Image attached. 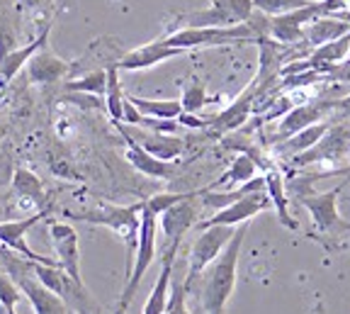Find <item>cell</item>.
<instances>
[{"instance_id":"obj_1","label":"cell","mask_w":350,"mask_h":314,"mask_svg":"<svg viewBox=\"0 0 350 314\" xmlns=\"http://www.w3.org/2000/svg\"><path fill=\"white\" fill-rule=\"evenodd\" d=\"M312 185L314 183H309L304 176L292 178L290 190L295 193L297 202L312 217L314 229L309 232V237L317 239L319 244H323L328 251H334V248H338L340 239L345 234H350V222L338 212V195L345 187V181L340 185L326 190V193H317Z\"/></svg>"},{"instance_id":"obj_2","label":"cell","mask_w":350,"mask_h":314,"mask_svg":"<svg viewBox=\"0 0 350 314\" xmlns=\"http://www.w3.org/2000/svg\"><path fill=\"white\" fill-rule=\"evenodd\" d=\"M246 222L236 226L234 237L229 239L221 254L200 273V304L204 314H224L226 302L234 295L236 273H239L241 246L246 241Z\"/></svg>"},{"instance_id":"obj_3","label":"cell","mask_w":350,"mask_h":314,"mask_svg":"<svg viewBox=\"0 0 350 314\" xmlns=\"http://www.w3.org/2000/svg\"><path fill=\"white\" fill-rule=\"evenodd\" d=\"M312 163L334 166L331 171H321V173L309 176L314 183L321 181V178L334 176V171L345 168V166L350 163V122L348 120L331 122L328 129L323 132V137L319 139L314 146H309L306 151H301V154L290 159V166H295V168H304V166H312Z\"/></svg>"},{"instance_id":"obj_4","label":"cell","mask_w":350,"mask_h":314,"mask_svg":"<svg viewBox=\"0 0 350 314\" xmlns=\"http://www.w3.org/2000/svg\"><path fill=\"white\" fill-rule=\"evenodd\" d=\"M156 232H159V217L153 215L146 205H142V220H139L137 248H134V256H131L124 290H122V295H120V304H117L115 314H126L131 300H134L139 285H142L144 276H146V270L151 268L153 259H156Z\"/></svg>"},{"instance_id":"obj_5","label":"cell","mask_w":350,"mask_h":314,"mask_svg":"<svg viewBox=\"0 0 350 314\" xmlns=\"http://www.w3.org/2000/svg\"><path fill=\"white\" fill-rule=\"evenodd\" d=\"M142 205H100V207L88 209V212H64L71 222H85V224L107 226L124 241L126 256H134L139 239V220H142Z\"/></svg>"},{"instance_id":"obj_6","label":"cell","mask_w":350,"mask_h":314,"mask_svg":"<svg viewBox=\"0 0 350 314\" xmlns=\"http://www.w3.org/2000/svg\"><path fill=\"white\" fill-rule=\"evenodd\" d=\"M236 226L217 224V226H204V229H200V237L195 239V244H192V248H190L187 276H185V280H183V285L187 287V292H190L192 283L200 278V273H202V270L221 254V248H224L226 244H229V239L234 237Z\"/></svg>"},{"instance_id":"obj_7","label":"cell","mask_w":350,"mask_h":314,"mask_svg":"<svg viewBox=\"0 0 350 314\" xmlns=\"http://www.w3.org/2000/svg\"><path fill=\"white\" fill-rule=\"evenodd\" d=\"M256 12L253 0H212L207 10H195L180 17V27H234Z\"/></svg>"},{"instance_id":"obj_8","label":"cell","mask_w":350,"mask_h":314,"mask_svg":"<svg viewBox=\"0 0 350 314\" xmlns=\"http://www.w3.org/2000/svg\"><path fill=\"white\" fill-rule=\"evenodd\" d=\"M262 90H265V86H262L258 78H253L229 107H224L219 115L207 117V129H212V132H217V134H229V132L241 129L246 125L248 117H251V112L256 110V100Z\"/></svg>"},{"instance_id":"obj_9","label":"cell","mask_w":350,"mask_h":314,"mask_svg":"<svg viewBox=\"0 0 350 314\" xmlns=\"http://www.w3.org/2000/svg\"><path fill=\"white\" fill-rule=\"evenodd\" d=\"M197 198H200V190H192L185 200L170 205L165 212L159 215V226L165 237V246H170V244H178V246H180L183 237L200 222V205H197Z\"/></svg>"},{"instance_id":"obj_10","label":"cell","mask_w":350,"mask_h":314,"mask_svg":"<svg viewBox=\"0 0 350 314\" xmlns=\"http://www.w3.org/2000/svg\"><path fill=\"white\" fill-rule=\"evenodd\" d=\"M268 207H273V205H270L268 193H265V190H253V193L239 198L236 202L217 209L209 220L197 222L195 226H197V229H204V226H217V224L236 226V224H243V222L253 220V217L260 215L262 209H268Z\"/></svg>"},{"instance_id":"obj_11","label":"cell","mask_w":350,"mask_h":314,"mask_svg":"<svg viewBox=\"0 0 350 314\" xmlns=\"http://www.w3.org/2000/svg\"><path fill=\"white\" fill-rule=\"evenodd\" d=\"M115 127L120 129V134L131 137L142 149H146L148 154L161 161H175L185 151V142H183L180 137H175V134L151 132V129H144V127H131V125H124V122H115Z\"/></svg>"},{"instance_id":"obj_12","label":"cell","mask_w":350,"mask_h":314,"mask_svg":"<svg viewBox=\"0 0 350 314\" xmlns=\"http://www.w3.org/2000/svg\"><path fill=\"white\" fill-rule=\"evenodd\" d=\"M328 112H334V100H306V103L292 105L290 110L282 115V120H280L278 132L273 134V144L292 137V134L309 127L314 122L326 120Z\"/></svg>"},{"instance_id":"obj_13","label":"cell","mask_w":350,"mask_h":314,"mask_svg":"<svg viewBox=\"0 0 350 314\" xmlns=\"http://www.w3.org/2000/svg\"><path fill=\"white\" fill-rule=\"evenodd\" d=\"M46 212H49V207H46V209H39V212H34V215L25 217V220L0 222V246L10 248V251L20 254L22 259L32 261V263H59V261H51V259H46V256L34 254L32 248L27 246V241H25L27 232L32 229L34 224H37V222H42L44 217H46Z\"/></svg>"},{"instance_id":"obj_14","label":"cell","mask_w":350,"mask_h":314,"mask_svg":"<svg viewBox=\"0 0 350 314\" xmlns=\"http://www.w3.org/2000/svg\"><path fill=\"white\" fill-rule=\"evenodd\" d=\"M49 239L54 244V251L59 256V265L71 276L73 283L85 285L81 276V248H78V232L66 222H51Z\"/></svg>"},{"instance_id":"obj_15","label":"cell","mask_w":350,"mask_h":314,"mask_svg":"<svg viewBox=\"0 0 350 314\" xmlns=\"http://www.w3.org/2000/svg\"><path fill=\"white\" fill-rule=\"evenodd\" d=\"M187 54L185 49H178V47H168L163 42V37L153 39L148 44H142L137 49H129L120 61H117V68L120 71H144V68H153L163 64L168 59H175V56Z\"/></svg>"},{"instance_id":"obj_16","label":"cell","mask_w":350,"mask_h":314,"mask_svg":"<svg viewBox=\"0 0 350 314\" xmlns=\"http://www.w3.org/2000/svg\"><path fill=\"white\" fill-rule=\"evenodd\" d=\"M39 25V34L25 47H15L12 51H8L3 59H0V90H5L12 83V78L27 66V61L37 54L42 47H46L49 42V32H51V20H42Z\"/></svg>"},{"instance_id":"obj_17","label":"cell","mask_w":350,"mask_h":314,"mask_svg":"<svg viewBox=\"0 0 350 314\" xmlns=\"http://www.w3.org/2000/svg\"><path fill=\"white\" fill-rule=\"evenodd\" d=\"M73 68H76V64L56 56L54 51H49V47H42V49L27 61V76H29V83H34V86H51V83H59L61 78L68 76Z\"/></svg>"},{"instance_id":"obj_18","label":"cell","mask_w":350,"mask_h":314,"mask_svg":"<svg viewBox=\"0 0 350 314\" xmlns=\"http://www.w3.org/2000/svg\"><path fill=\"white\" fill-rule=\"evenodd\" d=\"M124 137V134H122ZM126 144V161H129L139 173L148 178H159V181H170L178 173V163L175 161H161L156 156H151L146 149H142L131 137H124Z\"/></svg>"},{"instance_id":"obj_19","label":"cell","mask_w":350,"mask_h":314,"mask_svg":"<svg viewBox=\"0 0 350 314\" xmlns=\"http://www.w3.org/2000/svg\"><path fill=\"white\" fill-rule=\"evenodd\" d=\"M178 244H170L163 251V263H161V273L156 278L151 287V295L146 298V304H144L142 314H163L165 304H168V292H170V280H173V263L175 256H178Z\"/></svg>"},{"instance_id":"obj_20","label":"cell","mask_w":350,"mask_h":314,"mask_svg":"<svg viewBox=\"0 0 350 314\" xmlns=\"http://www.w3.org/2000/svg\"><path fill=\"white\" fill-rule=\"evenodd\" d=\"M265 178V193L270 198V205L275 207L278 212V220L284 229H290V232H297L299 229V222L290 215V198H287V185H284V176L280 171L278 166H270L268 171L262 173Z\"/></svg>"},{"instance_id":"obj_21","label":"cell","mask_w":350,"mask_h":314,"mask_svg":"<svg viewBox=\"0 0 350 314\" xmlns=\"http://www.w3.org/2000/svg\"><path fill=\"white\" fill-rule=\"evenodd\" d=\"M12 193L22 202H29L32 207L46 209V190H44V183L39 181L37 173H32L29 168H15L12 173Z\"/></svg>"},{"instance_id":"obj_22","label":"cell","mask_w":350,"mask_h":314,"mask_svg":"<svg viewBox=\"0 0 350 314\" xmlns=\"http://www.w3.org/2000/svg\"><path fill=\"white\" fill-rule=\"evenodd\" d=\"M328 125H331V120H321V122L309 125V127L299 129L297 134H292V137H287V139H282V142L275 144V154L282 156V159H292V156L301 154V151H306L309 146H314V144L323 137V132L328 129Z\"/></svg>"},{"instance_id":"obj_23","label":"cell","mask_w":350,"mask_h":314,"mask_svg":"<svg viewBox=\"0 0 350 314\" xmlns=\"http://www.w3.org/2000/svg\"><path fill=\"white\" fill-rule=\"evenodd\" d=\"M350 32V23L343 17L336 15H323V17H314L312 23L304 27V39L312 47H321L326 42H334L340 34Z\"/></svg>"},{"instance_id":"obj_24","label":"cell","mask_w":350,"mask_h":314,"mask_svg":"<svg viewBox=\"0 0 350 314\" xmlns=\"http://www.w3.org/2000/svg\"><path fill=\"white\" fill-rule=\"evenodd\" d=\"M258 176V163L251 159L248 154H239L234 161H231V166L226 168L221 176L217 178L214 183H209V190H219V187L224 185H241V183L251 181V178Z\"/></svg>"},{"instance_id":"obj_25","label":"cell","mask_w":350,"mask_h":314,"mask_svg":"<svg viewBox=\"0 0 350 314\" xmlns=\"http://www.w3.org/2000/svg\"><path fill=\"white\" fill-rule=\"evenodd\" d=\"M107 83H105V107H107V115L112 122H122V107H124V90H122L120 83V68H117V61H112L107 68Z\"/></svg>"},{"instance_id":"obj_26","label":"cell","mask_w":350,"mask_h":314,"mask_svg":"<svg viewBox=\"0 0 350 314\" xmlns=\"http://www.w3.org/2000/svg\"><path fill=\"white\" fill-rule=\"evenodd\" d=\"M126 100L144 117H153V120H175L183 112L180 100H148V98H137V95H126Z\"/></svg>"},{"instance_id":"obj_27","label":"cell","mask_w":350,"mask_h":314,"mask_svg":"<svg viewBox=\"0 0 350 314\" xmlns=\"http://www.w3.org/2000/svg\"><path fill=\"white\" fill-rule=\"evenodd\" d=\"M105 83H107V73H105V68H98V71L85 73V76L76 78V81H68V83H66V90L103 98V95H105Z\"/></svg>"},{"instance_id":"obj_28","label":"cell","mask_w":350,"mask_h":314,"mask_svg":"<svg viewBox=\"0 0 350 314\" xmlns=\"http://www.w3.org/2000/svg\"><path fill=\"white\" fill-rule=\"evenodd\" d=\"M209 103H212V98L207 95V88H204V83L195 76L190 83H187L185 88H183V95H180V107H183V112H192V115H197V112L202 110L204 105H209Z\"/></svg>"},{"instance_id":"obj_29","label":"cell","mask_w":350,"mask_h":314,"mask_svg":"<svg viewBox=\"0 0 350 314\" xmlns=\"http://www.w3.org/2000/svg\"><path fill=\"white\" fill-rule=\"evenodd\" d=\"M312 5L309 0H253V8L262 15H282V12H290V10H299V8Z\"/></svg>"},{"instance_id":"obj_30","label":"cell","mask_w":350,"mask_h":314,"mask_svg":"<svg viewBox=\"0 0 350 314\" xmlns=\"http://www.w3.org/2000/svg\"><path fill=\"white\" fill-rule=\"evenodd\" d=\"M163 314H192L187 309V287L183 283L170 280V292H168V304H165Z\"/></svg>"},{"instance_id":"obj_31","label":"cell","mask_w":350,"mask_h":314,"mask_svg":"<svg viewBox=\"0 0 350 314\" xmlns=\"http://www.w3.org/2000/svg\"><path fill=\"white\" fill-rule=\"evenodd\" d=\"M20 300H22L20 287L15 285V280L8 276L5 270H0V307L12 309V307H17Z\"/></svg>"},{"instance_id":"obj_32","label":"cell","mask_w":350,"mask_h":314,"mask_svg":"<svg viewBox=\"0 0 350 314\" xmlns=\"http://www.w3.org/2000/svg\"><path fill=\"white\" fill-rule=\"evenodd\" d=\"M192 193V190H190ZM190 193H159V195H151L148 200H144V205H146L148 209H151L153 215L159 217L161 212H165V209L170 207V205L180 202V200H185Z\"/></svg>"},{"instance_id":"obj_33","label":"cell","mask_w":350,"mask_h":314,"mask_svg":"<svg viewBox=\"0 0 350 314\" xmlns=\"http://www.w3.org/2000/svg\"><path fill=\"white\" fill-rule=\"evenodd\" d=\"M17 5L25 8V10H29L34 17H37V23H42V20H51V3L54 0H15Z\"/></svg>"},{"instance_id":"obj_34","label":"cell","mask_w":350,"mask_h":314,"mask_svg":"<svg viewBox=\"0 0 350 314\" xmlns=\"http://www.w3.org/2000/svg\"><path fill=\"white\" fill-rule=\"evenodd\" d=\"M323 78L326 81H336V83H348L350 86V59L340 61V64H334V66L323 68Z\"/></svg>"},{"instance_id":"obj_35","label":"cell","mask_w":350,"mask_h":314,"mask_svg":"<svg viewBox=\"0 0 350 314\" xmlns=\"http://www.w3.org/2000/svg\"><path fill=\"white\" fill-rule=\"evenodd\" d=\"M334 110L340 115V120H350V93L338 100H334Z\"/></svg>"},{"instance_id":"obj_36","label":"cell","mask_w":350,"mask_h":314,"mask_svg":"<svg viewBox=\"0 0 350 314\" xmlns=\"http://www.w3.org/2000/svg\"><path fill=\"white\" fill-rule=\"evenodd\" d=\"M5 134H8V127H5V125H0V142H3V137H5Z\"/></svg>"},{"instance_id":"obj_37","label":"cell","mask_w":350,"mask_h":314,"mask_svg":"<svg viewBox=\"0 0 350 314\" xmlns=\"http://www.w3.org/2000/svg\"><path fill=\"white\" fill-rule=\"evenodd\" d=\"M0 309H3V307H0ZM3 314H17V309L15 307H12V309H3Z\"/></svg>"},{"instance_id":"obj_38","label":"cell","mask_w":350,"mask_h":314,"mask_svg":"<svg viewBox=\"0 0 350 314\" xmlns=\"http://www.w3.org/2000/svg\"><path fill=\"white\" fill-rule=\"evenodd\" d=\"M66 314H81V312H76V309H71V307H68V312H66Z\"/></svg>"},{"instance_id":"obj_39","label":"cell","mask_w":350,"mask_h":314,"mask_svg":"<svg viewBox=\"0 0 350 314\" xmlns=\"http://www.w3.org/2000/svg\"><path fill=\"white\" fill-rule=\"evenodd\" d=\"M309 3H321V0H309Z\"/></svg>"}]
</instances>
